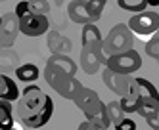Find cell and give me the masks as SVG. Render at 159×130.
<instances>
[{
    "instance_id": "obj_19",
    "label": "cell",
    "mask_w": 159,
    "mask_h": 130,
    "mask_svg": "<svg viewBox=\"0 0 159 130\" xmlns=\"http://www.w3.org/2000/svg\"><path fill=\"white\" fill-rule=\"evenodd\" d=\"M19 65L17 54H14L8 48H0V71H16V67Z\"/></svg>"
},
{
    "instance_id": "obj_14",
    "label": "cell",
    "mask_w": 159,
    "mask_h": 130,
    "mask_svg": "<svg viewBox=\"0 0 159 130\" xmlns=\"http://www.w3.org/2000/svg\"><path fill=\"white\" fill-rule=\"evenodd\" d=\"M83 46H100L104 37H102L100 29L94 25V23H86L83 25Z\"/></svg>"
},
{
    "instance_id": "obj_6",
    "label": "cell",
    "mask_w": 159,
    "mask_h": 130,
    "mask_svg": "<svg viewBox=\"0 0 159 130\" xmlns=\"http://www.w3.org/2000/svg\"><path fill=\"white\" fill-rule=\"evenodd\" d=\"M106 67L111 71H117V73H123V75H132L142 67V57L136 50L130 48V50L109 56L106 61Z\"/></svg>"
},
{
    "instance_id": "obj_32",
    "label": "cell",
    "mask_w": 159,
    "mask_h": 130,
    "mask_svg": "<svg viewBox=\"0 0 159 130\" xmlns=\"http://www.w3.org/2000/svg\"><path fill=\"white\" fill-rule=\"evenodd\" d=\"M157 121H159V113H157Z\"/></svg>"
},
{
    "instance_id": "obj_7",
    "label": "cell",
    "mask_w": 159,
    "mask_h": 130,
    "mask_svg": "<svg viewBox=\"0 0 159 130\" xmlns=\"http://www.w3.org/2000/svg\"><path fill=\"white\" fill-rule=\"evenodd\" d=\"M127 25L138 37H150V34H155L159 31V14L157 11H148V10L138 11L129 19Z\"/></svg>"
},
{
    "instance_id": "obj_25",
    "label": "cell",
    "mask_w": 159,
    "mask_h": 130,
    "mask_svg": "<svg viewBox=\"0 0 159 130\" xmlns=\"http://www.w3.org/2000/svg\"><path fill=\"white\" fill-rule=\"evenodd\" d=\"M138 103H140V96H123L121 107H123L125 113H136V109H138Z\"/></svg>"
},
{
    "instance_id": "obj_24",
    "label": "cell",
    "mask_w": 159,
    "mask_h": 130,
    "mask_svg": "<svg viewBox=\"0 0 159 130\" xmlns=\"http://www.w3.org/2000/svg\"><path fill=\"white\" fill-rule=\"evenodd\" d=\"M29 2V11H35V14H50V2L48 0H27Z\"/></svg>"
},
{
    "instance_id": "obj_30",
    "label": "cell",
    "mask_w": 159,
    "mask_h": 130,
    "mask_svg": "<svg viewBox=\"0 0 159 130\" xmlns=\"http://www.w3.org/2000/svg\"><path fill=\"white\" fill-rule=\"evenodd\" d=\"M148 6H159V0H148Z\"/></svg>"
},
{
    "instance_id": "obj_29",
    "label": "cell",
    "mask_w": 159,
    "mask_h": 130,
    "mask_svg": "<svg viewBox=\"0 0 159 130\" xmlns=\"http://www.w3.org/2000/svg\"><path fill=\"white\" fill-rule=\"evenodd\" d=\"M79 130H100V126L96 124V123H92V121H84V123H81L79 124Z\"/></svg>"
},
{
    "instance_id": "obj_1",
    "label": "cell",
    "mask_w": 159,
    "mask_h": 130,
    "mask_svg": "<svg viewBox=\"0 0 159 130\" xmlns=\"http://www.w3.org/2000/svg\"><path fill=\"white\" fill-rule=\"evenodd\" d=\"M16 113L25 128H40L52 119L54 101L50 96H46L39 86H35L31 82L19 94Z\"/></svg>"
},
{
    "instance_id": "obj_28",
    "label": "cell",
    "mask_w": 159,
    "mask_h": 130,
    "mask_svg": "<svg viewBox=\"0 0 159 130\" xmlns=\"http://www.w3.org/2000/svg\"><path fill=\"white\" fill-rule=\"evenodd\" d=\"M27 11H29V2H27V0H21V2H17V6H16V16H17V17L25 16Z\"/></svg>"
},
{
    "instance_id": "obj_15",
    "label": "cell",
    "mask_w": 159,
    "mask_h": 130,
    "mask_svg": "<svg viewBox=\"0 0 159 130\" xmlns=\"http://www.w3.org/2000/svg\"><path fill=\"white\" fill-rule=\"evenodd\" d=\"M136 113H138L140 117H144V119L157 117V113H159V100H155V98H140Z\"/></svg>"
},
{
    "instance_id": "obj_17",
    "label": "cell",
    "mask_w": 159,
    "mask_h": 130,
    "mask_svg": "<svg viewBox=\"0 0 159 130\" xmlns=\"http://www.w3.org/2000/svg\"><path fill=\"white\" fill-rule=\"evenodd\" d=\"M48 46L52 54H67L71 50V42L60 33H48Z\"/></svg>"
},
{
    "instance_id": "obj_3",
    "label": "cell",
    "mask_w": 159,
    "mask_h": 130,
    "mask_svg": "<svg viewBox=\"0 0 159 130\" xmlns=\"http://www.w3.org/2000/svg\"><path fill=\"white\" fill-rule=\"evenodd\" d=\"M132 34L134 33L130 31V27L125 25V23H119V25H115L109 31V34L100 44V54H102V61H104V65H106L109 56L132 48V42H134Z\"/></svg>"
},
{
    "instance_id": "obj_18",
    "label": "cell",
    "mask_w": 159,
    "mask_h": 130,
    "mask_svg": "<svg viewBox=\"0 0 159 130\" xmlns=\"http://www.w3.org/2000/svg\"><path fill=\"white\" fill-rule=\"evenodd\" d=\"M39 67L33 65V63H23V65H17L16 67V77L17 80L25 82V84H29V82H35L39 78Z\"/></svg>"
},
{
    "instance_id": "obj_12",
    "label": "cell",
    "mask_w": 159,
    "mask_h": 130,
    "mask_svg": "<svg viewBox=\"0 0 159 130\" xmlns=\"http://www.w3.org/2000/svg\"><path fill=\"white\" fill-rule=\"evenodd\" d=\"M19 88L16 84L14 78H10L8 75L0 73V100H8V101H17L19 98Z\"/></svg>"
},
{
    "instance_id": "obj_5",
    "label": "cell",
    "mask_w": 159,
    "mask_h": 130,
    "mask_svg": "<svg viewBox=\"0 0 159 130\" xmlns=\"http://www.w3.org/2000/svg\"><path fill=\"white\" fill-rule=\"evenodd\" d=\"M102 78H104V84L121 98L123 96H140L138 86H136V78L130 75H123V73H117V71H111L106 67Z\"/></svg>"
},
{
    "instance_id": "obj_33",
    "label": "cell",
    "mask_w": 159,
    "mask_h": 130,
    "mask_svg": "<svg viewBox=\"0 0 159 130\" xmlns=\"http://www.w3.org/2000/svg\"><path fill=\"white\" fill-rule=\"evenodd\" d=\"M0 2H4V0H0Z\"/></svg>"
},
{
    "instance_id": "obj_8",
    "label": "cell",
    "mask_w": 159,
    "mask_h": 130,
    "mask_svg": "<svg viewBox=\"0 0 159 130\" xmlns=\"http://www.w3.org/2000/svg\"><path fill=\"white\" fill-rule=\"evenodd\" d=\"M17 19H19V33L25 34V37H40V34H46L50 29L48 16L44 14L27 11L25 16H21Z\"/></svg>"
},
{
    "instance_id": "obj_26",
    "label": "cell",
    "mask_w": 159,
    "mask_h": 130,
    "mask_svg": "<svg viewBox=\"0 0 159 130\" xmlns=\"http://www.w3.org/2000/svg\"><path fill=\"white\" fill-rule=\"evenodd\" d=\"M146 54L152 57V60H157L159 61V34L153 37L150 42L146 44Z\"/></svg>"
},
{
    "instance_id": "obj_27",
    "label": "cell",
    "mask_w": 159,
    "mask_h": 130,
    "mask_svg": "<svg viewBox=\"0 0 159 130\" xmlns=\"http://www.w3.org/2000/svg\"><path fill=\"white\" fill-rule=\"evenodd\" d=\"M113 128H117V130H136V123L130 121V119H123L121 123H117Z\"/></svg>"
},
{
    "instance_id": "obj_13",
    "label": "cell",
    "mask_w": 159,
    "mask_h": 130,
    "mask_svg": "<svg viewBox=\"0 0 159 130\" xmlns=\"http://www.w3.org/2000/svg\"><path fill=\"white\" fill-rule=\"evenodd\" d=\"M48 65L60 69V71H63V73L71 75V77L77 75V63H75L67 54H52L50 60H48Z\"/></svg>"
},
{
    "instance_id": "obj_4",
    "label": "cell",
    "mask_w": 159,
    "mask_h": 130,
    "mask_svg": "<svg viewBox=\"0 0 159 130\" xmlns=\"http://www.w3.org/2000/svg\"><path fill=\"white\" fill-rule=\"evenodd\" d=\"M42 75H44V80L65 100H73L75 94L83 88L81 80H77V77L67 75V73H63V71L56 69V67H52L48 63H46V69H44Z\"/></svg>"
},
{
    "instance_id": "obj_20",
    "label": "cell",
    "mask_w": 159,
    "mask_h": 130,
    "mask_svg": "<svg viewBox=\"0 0 159 130\" xmlns=\"http://www.w3.org/2000/svg\"><path fill=\"white\" fill-rule=\"evenodd\" d=\"M136 86H138L140 98H155L159 100V92L148 78H136Z\"/></svg>"
},
{
    "instance_id": "obj_21",
    "label": "cell",
    "mask_w": 159,
    "mask_h": 130,
    "mask_svg": "<svg viewBox=\"0 0 159 130\" xmlns=\"http://www.w3.org/2000/svg\"><path fill=\"white\" fill-rule=\"evenodd\" d=\"M117 4H119L121 10L138 14V11H144L148 8V0H117Z\"/></svg>"
},
{
    "instance_id": "obj_31",
    "label": "cell",
    "mask_w": 159,
    "mask_h": 130,
    "mask_svg": "<svg viewBox=\"0 0 159 130\" xmlns=\"http://www.w3.org/2000/svg\"><path fill=\"white\" fill-rule=\"evenodd\" d=\"M48 2H50V4H58V6H61L63 0H48Z\"/></svg>"
},
{
    "instance_id": "obj_9",
    "label": "cell",
    "mask_w": 159,
    "mask_h": 130,
    "mask_svg": "<svg viewBox=\"0 0 159 130\" xmlns=\"http://www.w3.org/2000/svg\"><path fill=\"white\" fill-rule=\"evenodd\" d=\"M19 33V19L16 16V11L2 16L0 21V48H12Z\"/></svg>"
},
{
    "instance_id": "obj_2",
    "label": "cell",
    "mask_w": 159,
    "mask_h": 130,
    "mask_svg": "<svg viewBox=\"0 0 159 130\" xmlns=\"http://www.w3.org/2000/svg\"><path fill=\"white\" fill-rule=\"evenodd\" d=\"M73 101H75L77 107L86 115L88 121H92V123H96L100 126V130L111 126V119H109V115H107L106 103L100 100V96L92 88H84L83 86L81 90L75 94Z\"/></svg>"
},
{
    "instance_id": "obj_16",
    "label": "cell",
    "mask_w": 159,
    "mask_h": 130,
    "mask_svg": "<svg viewBox=\"0 0 159 130\" xmlns=\"http://www.w3.org/2000/svg\"><path fill=\"white\" fill-rule=\"evenodd\" d=\"M14 101L0 100V130H10L14 128Z\"/></svg>"
},
{
    "instance_id": "obj_23",
    "label": "cell",
    "mask_w": 159,
    "mask_h": 130,
    "mask_svg": "<svg viewBox=\"0 0 159 130\" xmlns=\"http://www.w3.org/2000/svg\"><path fill=\"white\" fill-rule=\"evenodd\" d=\"M86 6H88V11L92 16V21L96 23L102 16V11L106 8V0H86Z\"/></svg>"
},
{
    "instance_id": "obj_22",
    "label": "cell",
    "mask_w": 159,
    "mask_h": 130,
    "mask_svg": "<svg viewBox=\"0 0 159 130\" xmlns=\"http://www.w3.org/2000/svg\"><path fill=\"white\" fill-rule=\"evenodd\" d=\"M106 107H107V115L111 119V124H117L125 119V111L121 107V101H109V103H106Z\"/></svg>"
},
{
    "instance_id": "obj_11",
    "label": "cell",
    "mask_w": 159,
    "mask_h": 130,
    "mask_svg": "<svg viewBox=\"0 0 159 130\" xmlns=\"http://www.w3.org/2000/svg\"><path fill=\"white\" fill-rule=\"evenodd\" d=\"M67 14H69V19L73 23H79V25L94 23L92 16H90V11H88L86 0H71L69 6H67Z\"/></svg>"
},
{
    "instance_id": "obj_34",
    "label": "cell",
    "mask_w": 159,
    "mask_h": 130,
    "mask_svg": "<svg viewBox=\"0 0 159 130\" xmlns=\"http://www.w3.org/2000/svg\"><path fill=\"white\" fill-rule=\"evenodd\" d=\"M0 21H2V17H0Z\"/></svg>"
},
{
    "instance_id": "obj_10",
    "label": "cell",
    "mask_w": 159,
    "mask_h": 130,
    "mask_svg": "<svg viewBox=\"0 0 159 130\" xmlns=\"http://www.w3.org/2000/svg\"><path fill=\"white\" fill-rule=\"evenodd\" d=\"M104 65L100 54V46H83L81 50V67L86 75H94Z\"/></svg>"
}]
</instances>
